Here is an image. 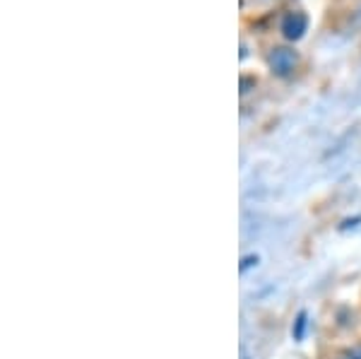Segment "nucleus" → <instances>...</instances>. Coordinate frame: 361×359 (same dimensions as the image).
Returning a JSON list of instances; mask_svg holds the SVG:
<instances>
[{"label": "nucleus", "instance_id": "f257e3e1", "mask_svg": "<svg viewBox=\"0 0 361 359\" xmlns=\"http://www.w3.org/2000/svg\"><path fill=\"white\" fill-rule=\"evenodd\" d=\"M267 66H270V71L275 73L277 78H287V75H292L296 71V66H299V56H296V51L279 46V49L270 51Z\"/></svg>", "mask_w": 361, "mask_h": 359}, {"label": "nucleus", "instance_id": "f03ea898", "mask_svg": "<svg viewBox=\"0 0 361 359\" xmlns=\"http://www.w3.org/2000/svg\"><path fill=\"white\" fill-rule=\"evenodd\" d=\"M279 29H282V34L289 42H299L308 29V17L304 13H289V15H284L282 27Z\"/></svg>", "mask_w": 361, "mask_h": 359}, {"label": "nucleus", "instance_id": "7ed1b4c3", "mask_svg": "<svg viewBox=\"0 0 361 359\" xmlns=\"http://www.w3.org/2000/svg\"><path fill=\"white\" fill-rule=\"evenodd\" d=\"M304 326H306V314H301L299 318H296V331H294V338L296 340L304 338Z\"/></svg>", "mask_w": 361, "mask_h": 359}, {"label": "nucleus", "instance_id": "20e7f679", "mask_svg": "<svg viewBox=\"0 0 361 359\" xmlns=\"http://www.w3.org/2000/svg\"><path fill=\"white\" fill-rule=\"evenodd\" d=\"M255 263H258V258H255V256H248V258H246V260H243V263H241V270H248L250 265H255Z\"/></svg>", "mask_w": 361, "mask_h": 359}]
</instances>
